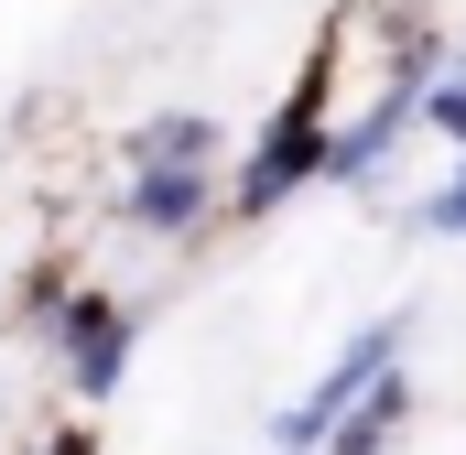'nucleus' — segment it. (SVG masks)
Segmentation results:
<instances>
[{
    "label": "nucleus",
    "instance_id": "5",
    "mask_svg": "<svg viewBox=\"0 0 466 455\" xmlns=\"http://www.w3.org/2000/svg\"><path fill=\"white\" fill-rule=\"evenodd\" d=\"M423 141V98L412 87H369L358 109H337L326 130V185L337 196H369V185H390V163Z\"/></svg>",
    "mask_w": 466,
    "mask_h": 455
},
{
    "label": "nucleus",
    "instance_id": "9",
    "mask_svg": "<svg viewBox=\"0 0 466 455\" xmlns=\"http://www.w3.org/2000/svg\"><path fill=\"white\" fill-rule=\"evenodd\" d=\"M66 293H76V271H66V260H33L22 282H0V304H11V326H22L33 347H44V326L66 315Z\"/></svg>",
    "mask_w": 466,
    "mask_h": 455
},
{
    "label": "nucleus",
    "instance_id": "3",
    "mask_svg": "<svg viewBox=\"0 0 466 455\" xmlns=\"http://www.w3.org/2000/svg\"><path fill=\"white\" fill-rule=\"evenodd\" d=\"M44 358H55V379H66L76 412H109L119 379H130V358H141V304L119 282H76L66 315L44 326Z\"/></svg>",
    "mask_w": 466,
    "mask_h": 455
},
{
    "label": "nucleus",
    "instance_id": "6",
    "mask_svg": "<svg viewBox=\"0 0 466 455\" xmlns=\"http://www.w3.org/2000/svg\"><path fill=\"white\" fill-rule=\"evenodd\" d=\"M412 412H423V379H412V358H401V369H380L348 412L326 423V445H315V455H390L401 434H412Z\"/></svg>",
    "mask_w": 466,
    "mask_h": 455
},
{
    "label": "nucleus",
    "instance_id": "11",
    "mask_svg": "<svg viewBox=\"0 0 466 455\" xmlns=\"http://www.w3.org/2000/svg\"><path fill=\"white\" fill-rule=\"evenodd\" d=\"M423 130H434L445 152H466V76H456V66H445V76L423 87Z\"/></svg>",
    "mask_w": 466,
    "mask_h": 455
},
{
    "label": "nucleus",
    "instance_id": "1",
    "mask_svg": "<svg viewBox=\"0 0 466 455\" xmlns=\"http://www.w3.org/2000/svg\"><path fill=\"white\" fill-rule=\"evenodd\" d=\"M337 76H348V11L304 44V66H293V87L260 109V130L228 152V217L260 228L282 217L293 196H315L326 185V130H337Z\"/></svg>",
    "mask_w": 466,
    "mask_h": 455
},
{
    "label": "nucleus",
    "instance_id": "7",
    "mask_svg": "<svg viewBox=\"0 0 466 455\" xmlns=\"http://www.w3.org/2000/svg\"><path fill=\"white\" fill-rule=\"evenodd\" d=\"M445 66H456V33L434 22V0H390V22H380V87H412L423 98Z\"/></svg>",
    "mask_w": 466,
    "mask_h": 455
},
{
    "label": "nucleus",
    "instance_id": "10",
    "mask_svg": "<svg viewBox=\"0 0 466 455\" xmlns=\"http://www.w3.org/2000/svg\"><path fill=\"white\" fill-rule=\"evenodd\" d=\"M412 238H445V249H466V152H445V174L412 196Z\"/></svg>",
    "mask_w": 466,
    "mask_h": 455
},
{
    "label": "nucleus",
    "instance_id": "2",
    "mask_svg": "<svg viewBox=\"0 0 466 455\" xmlns=\"http://www.w3.org/2000/svg\"><path fill=\"white\" fill-rule=\"evenodd\" d=\"M401 358H412V304H380V315H358L348 347H337V358H326V369H315V379H304V390L271 412V434H260V445H271V455H315V445H326V423L348 412V401L380 379V369H401Z\"/></svg>",
    "mask_w": 466,
    "mask_h": 455
},
{
    "label": "nucleus",
    "instance_id": "8",
    "mask_svg": "<svg viewBox=\"0 0 466 455\" xmlns=\"http://www.w3.org/2000/svg\"><path fill=\"white\" fill-rule=\"evenodd\" d=\"M119 163H228V130L218 109H152L119 130Z\"/></svg>",
    "mask_w": 466,
    "mask_h": 455
},
{
    "label": "nucleus",
    "instance_id": "12",
    "mask_svg": "<svg viewBox=\"0 0 466 455\" xmlns=\"http://www.w3.org/2000/svg\"><path fill=\"white\" fill-rule=\"evenodd\" d=\"M22 455H109V445H98V423L76 412V423H55V434H33V445H22Z\"/></svg>",
    "mask_w": 466,
    "mask_h": 455
},
{
    "label": "nucleus",
    "instance_id": "4",
    "mask_svg": "<svg viewBox=\"0 0 466 455\" xmlns=\"http://www.w3.org/2000/svg\"><path fill=\"white\" fill-rule=\"evenodd\" d=\"M228 217V163H119L109 228L141 249H196L207 228Z\"/></svg>",
    "mask_w": 466,
    "mask_h": 455
}]
</instances>
